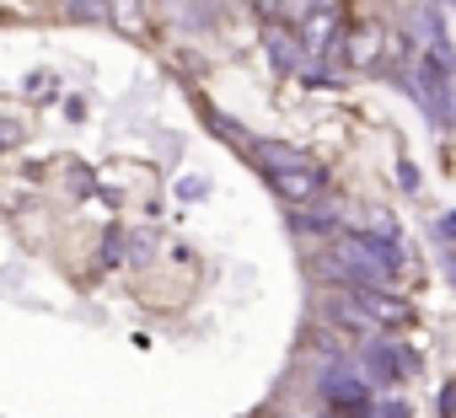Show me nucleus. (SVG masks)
I'll use <instances>...</instances> for the list:
<instances>
[{
  "label": "nucleus",
  "instance_id": "1",
  "mask_svg": "<svg viewBox=\"0 0 456 418\" xmlns=\"http://www.w3.org/2000/svg\"><path fill=\"white\" fill-rule=\"evenodd\" d=\"M333 258L349 263L354 274H365L370 285H392V258H387L381 247L360 242V237H333Z\"/></svg>",
  "mask_w": 456,
  "mask_h": 418
},
{
  "label": "nucleus",
  "instance_id": "2",
  "mask_svg": "<svg viewBox=\"0 0 456 418\" xmlns=\"http://www.w3.org/2000/svg\"><path fill=\"white\" fill-rule=\"evenodd\" d=\"M274 188H280V198H290V204H317V198H322V166H317V161L285 166V172H274Z\"/></svg>",
  "mask_w": 456,
  "mask_h": 418
},
{
  "label": "nucleus",
  "instance_id": "3",
  "mask_svg": "<svg viewBox=\"0 0 456 418\" xmlns=\"http://www.w3.org/2000/svg\"><path fill=\"white\" fill-rule=\"evenodd\" d=\"M381 44H387V38H381V28H376V22H360V28L344 38V54H349V65H360V70H365V65H376V60H381Z\"/></svg>",
  "mask_w": 456,
  "mask_h": 418
},
{
  "label": "nucleus",
  "instance_id": "4",
  "mask_svg": "<svg viewBox=\"0 0 456 418\" xmlns=\"http://www.w3.org/2000/svg\"><path fill=\"white\" fill-rule=\"evenodd\" d=\"M333 22H338V12H333V6H328V12H317L312 22H301V38H306V49H312V54H322V49H328Z\"/></svg>",
  "mask_w": 456,
  "mask_h": 418
},
{
  "label": "nucleus",
  "instance_id": "5",
  "mask_svg": "<svg viewBox=\"0 0 456 418\" xmlns=\"http://www.w3.org/2000/svg\"><path fill=\"white\" fill-rule=\"evenodd\" d=\"M354 301L370 311V322H392V327H397V322L408 317V306H403V301H387V295H370V290H360Z\"/></svg>",
  "mask_w": 456,
  "mask_h": 418
},
{
  "label": "nucleus",
  "instance_id": "6",
  "mask_svg": "<svg viewBox=\"0 0 456 418\" xmlns=\"http://www.w3.org/2000/svg\"><path fill=\"white\" fill-rule=\"evenodd\" d=\"M328 6H333V0H280V12H274V17H285L290 28H301V22H312L317 12H328Z\"/></svg>",
  "mask_w": 456,
  "mask_h": 418
},
{
  "label": "nucleus",
  "instance_id": "7",
  "mask_svg": "<svg viewBox=\"0 0 456 418\" xmlns=\"http://www.w3.org/2000/svg\"><path fill=\"white\" fill-rule=\"evenodd\" d=\"M113 12H118V22H124V28H140V17H134V0H113Z\"/></svg>",
  "mask_w": 456,
  "mask_h": 418
},
{
  "label": "nucleus",
  "instance_id": "8",
  "mask_svg": "<svg viewBox=\"0 0 456 418\" xmlns=\"http://www.w3.org/2000/svg\"><path fill=\"white\" fill-rule=\"evenodd\" d=\"M258 6H264V12H280V0H258Z\"/></svg>",
  "mask_w": 456,
  "mask_h": 418
}]
</instances>
